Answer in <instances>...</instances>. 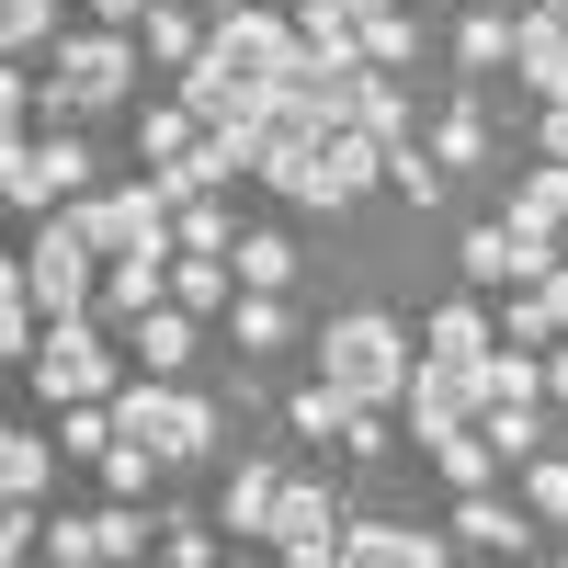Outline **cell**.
<instances>
[{"label": "cell", "instance_id": "5bb4252c", "mask_svg": "<svg viewBox=\"0 0 568 568\" xmlns=\"http://www.w3.org/2000/svg\"><path fill=\"white\" fill-rule=\"evenodd\" d=\"M125 342H136V364H149V375H182V364H194V307L160 296L149 318H125Z\"/></svg>", "mask_w": 568, "mask_h": 568}, {"label": "cell", "instance_id": "7402d4cb", "mask_svg": "<svg viewBox=\"0 0 568 568\" xmlns=\"http://www.w3.org/2000/svg\"><path fill=\"white\" fill-rule=\"evenodd\" d=\"M478 433L500 444V466H535V455H546V420H535V398H489V409H478Z\"/></svg>", "mask_w": 568, "mask_h": 568}, {"label": "cell", "instance_id": "6da1fadb", "mask_svg": "<svg viewBox=\"0 0 568 568\" xmlns=\"http://www.w3.org/2000/svg\"><path fill=\"white\" fill-rule=\"evenodd\" d=\"M409 329L398 318H375V307H353V318H329L318 329V375H329V387H353L364 409H387V398H409Z\"/></svg>", "mask_w": 568, "mask_h": 568}, {"label": "cell", "instance_id": "603a6c76", "mask_svg": "<svg viewBox=\"0 0 568 568\" xmlns=\"http://www.w3.org/2000/svg\"><path fill=\"white\" fill-rule=\"evenodd\" d=\"M273 500H284V478H273V466H240V478H227V511H216V524H227V535H273Z\"/></svg>", "mask_w": 568, "mask_h": 568}, {"label": "cell", "instance_id": "8fae6325", "mask_svg": "<svg viewBox=\"0 0 568 568\" xmlns=\"http://www.w3.org/2000/svg\"><path fill=\"white\" fill-rule=\"evenodd\" d=\"M455 546H466V557H511V546H535V500L511 511V500H489V489H455Z\"/></svg>", "mask_w": 568, "mask_h": 568}, {"label": "cell", "instance_id": "e575fe53", "mask_svg": "<svg viewBox=\"0 0 568 568\" xmlns=\"http://www.w3.org/2000/svg\"><path fill=\"white\" fill-rule=\"evenodd\" d=\"M34 535H45V511H34V500L0 511V557H34Z\"/></svg>", "mask_w": 568, "mask_h": 568}, {"label": "cell", "instance_id": "d4e9b609", "mask_svg": "<svg viewBox=\"0 0 568 568\" xmlns=\"http://www.w3.org/2000/svg\"><path fill=\"white\" fill-rule=\"evenodd\" d=\"M433 466H444L455 489H489V478H500V444L478 433V420H466V433H444V444H433Z\"/></svg>", "mask_w": 568, "mask_h": 568}, {"label": "cell", "instance_id": "836d02e7", "mask_svg": "<svg viewBox=\"0 0 568 568\" xmlns=\"http://www.w3.org/2000/svg\"><path fill=\"white\" fill-rule=\"evenodd\" d=\"M45 34H58V12H23V0H0V45H12V58H34Z\"/></svg>", "mask_w": 568, "mask_h": 568}, {"label": "cell", "instance_id": "4dcf8cb0", "mask_svg": "<svg viewBox=\"0 0 568 568\" xmlns=\"http://www.w3.org/2000/svg\"><path fill=\"white\" fill-rule=\"evenodd\" d=\"M194 136H205V114H194V103H171V114L136 125V149H149V160H194Z\"/></svg>", "mask_w": 568, "mask_h": 568}, {"label": "cell", "instance_id": "1f68e13d", "mask_svg": "<svg viewBox=\"0 0 568 568\" xmlns=\"http://www.w3.org/2000/svg\"><path fill=\"white\" fill-rule=\"evenodd\" d=\"M364 58H375V69H409V58H420V23H409V0L364 23Z\"/></svg>", "mask_w": 568, "mask_h": 568}, {"label": "cell", "instance_id": "7c38bea8", "mask_svg": "<svg viewBox=\"0 0 568 568\" xmlns=\"http://www.w3.org/2000/svg\"><path fill=\"white\" fill-rule=\"evenodd\" d=\"M511 80H524V91H546V103L568 91V12H557V0H535V12H524V45H511Z\"/></svg>", "mask_w": 568, "mask_h": 568}, {"label": "cell", "instance_id": "d590c367", "mask_svg": "<svg viewBox=\"0 0 568 568\" xmlns=\"http://www.w3.org/2000/svg\"><path fill=\"white\" fill-rule=\"evenodd\" d=\"M160 557H171V568H205V557H216V535H205V524H171V535H160Z\"/></svg>", "mask_w": 568, "mask_h": 568}, {"label": "cell", "instance_id": "9c48e42d", "mask_svg": "<svg viewBox=\"0 0 568 568\" xmlns=\"http://www.w3.org/2000/svg\"><path fill=\"white\" fill-rule=\"evenodd\" d=\"M149 546V511L136 500H103V511H45V557L58 568H114Z\"/></svg>", "mask_w": 568, "mask_h": 568}, {"label": "cell", "instance_id": "f35d334b", "mask_svg": "<svg viewBox=\"0 0 568 568\" xmlns=\"http://www.w3.org/2000/svg\"><path fill=\"white\" fill-rule=\"evenodd\" d=\"M546 398H557V409H568V342H557V353H546Z\"/></svg>", "mask_w": 568, "mask_h": 568}, {"label": "cell", "instance_id": "60d3db41", "mask_svg": "<svg viewBox=\"0 0 568 568\" xmlns=\"http://www.w3.org/2000/svg\"><path fill=\"white\" fill-rule=\"evenodd\" d=\"M216 12H240V0H205V23H216Z\"/></svg>", "mask_w": 568, "mask_h": 568}, {"label": "cell", "instance_id": "83f0119b", "mask_svg": "<svg viewBox=\"0 0 568 568\" xmlns=\"http://www.w3.org/2000/svg\"><path fill=\"white\" fill-rule=\"evenodd\" d=\"M500 342H524V353H535V342H568V318H557V296H546V284H524V296L500 307Z\"/></svg>", "mask_w": 568, "mask_h": 568}, {"label": "cell", "instance_id": "5b68a950", "mask_svg": "<svg viewBox=\"0 0 568 568\" xmlns=\"http://www.w3.org/2000/svg\"><path fill=\"white\" fill-rule=\"evenodd\" d=\"M91 251L69 216H45V240H23V284H34V307L45 318H103V284H91Z\"/></svg>", "mask_w": 568, "mask_h": 568}, {"label": "cell", "instance_id": "8d00e7d4", "mask_svg": "<svg viewBox=\"0 0 568 568\" xmlns=\"http://www.w3.org/2000/svg\"><path fill=\"white\" fill-rule=\"evenodd\" d=\"M535 160H568V91H557V103L535 114Z\"/></svg>", "mask_w": 568, "mask_h": 568}, {"label": "cell", "instance_id": "f546056e", "mask_svg": "<svg viewBox=\"0 0 568 568\" xmlns=\"http://www.w3.org/2000/svg\"><path fill=\"white\" fill-rule=\"evenodd\" d=\"M171 227H182V251H240V227H227V205H216V194H182V205H171Z\"/></svg>", "mask_w": 568, "mask_h": 568}, {"label": "cell", "instance_id": "52a82bcc", "mask_svg": "<svg viewBox=\"0 0 568 568\" xmlns=\"http://www.w3.org/2000/svg\"><path fill=\"white\" fill-rule=\"evenodd\" d=\"M34 387H45V409H69V398H114V353H103V329H91V318H45Z\"/></svg>", "mask_w": 568, "mask_h": 568}, {"label": "cell", "instance_id": "e0dca14e", "mask_svg": "<svg viewBox=\"0 0 568 568\" xmlns=\"http://www.w3.org/2000/svg\"><path fill=\"white\" fill-rule=\"evenodd\" d=\"M160 296H171V251H125L103 273V318H149Z\"/></svg>", "mask_w": 568, "mask_h": 568}, {"label": "cell", "instance_id": "d6986e66", "mask_svg": "<svg viewBox=\"0 0 568 568\" xmlns=\"http://www.w3.org/2000/svg\"><path fill=\"white\" fill-rule=\"evenodd\" d=\"M489 342H500V329L478 318V307H433V318H420V353H433V364H489Z\"/></svg>", "mask_w": 568, "mask_h": 568}, {"label": "cell", "instance_id": "7a4b0ae2", "mask_svg": "<svg viewBox=\"0 0 568 568\" xmlns=\"http://www.w3.org/2000/svg\"><path fill=\"white\" fill-rule=\"evenodd\" d=\"M114 420H125L136 444H160L171 466H205L216 433H227V420H216L194 387H171V375H125V387H114Z\"/></svg>", "mask_w": 568, "mask_h": 568}, {"label": "cell", "instance_id": "ac0fdd59", "mask_svg": "<svg viewBox=\"0 0 568 568\" xmlns=\"http://www.w3.org/2000/svg\"><path fill=\"white\" fill-rule=\"evenodd\" d=\"M227 342H240V353H284V342H296V307H284L273 284H240V307H227Z\"/></svg>", "mask_w": 568, "mask_h": 568}, {"label": "cell", "instance_id": "4316f807", "mask_svg": "<svg viewBox=\"0 0 568 568\" xmlns=\"http://www.w3.org/2000/svg\"><path fill=\"white\" fill-rule=\"evenodd\" d=\"M433 160H444V171H489V114H478V103H455V114L433 125Z\"/></svg>", "mask_w": 568, "mask_h": 568}, {"label": "cell", "instance_id": "484cf974", "mask_svg": "<svg viewBox=\"0 0 568 568\" xmlns=\"http://www.w3.org/2000/svg\"><path fill=\"white\" fill-rule=\"evenodd\" d=\"M136 34H149V58H160V69H194L216 23H194V12H171V0H160V12H149V23H136Z\"/></svg>", "mask_w": 568, "mask_h": 568}, {"label": "cell", "instance_id": "ab89813d", "mask_svg": "<svg viewBox=\"0 0 568 568\" xmlns=\"http://www.w3.org/2000/svg\"><path fill=\"white\" fill-rule=\"evenodd\" d=\"M546 296H557V318H568V262H557V273H546Z\"/></svg>", "mask_w": 568, "mask_h": 568}, {"label": "cell", "instance_id": "3957f363", "mask_svg": "<svg viewBox=\"0 0 568 568\" xmlns=\"http://www.w3.org/2000/svg\"><path fill=\"white\" fill-rule=\"evenodd\" d=\"M58 216H69L103 262H125V251H182V227H171V194H160V182H125V194H69Z\"/></svg>", "mask_w": 568, "mask_h": 568}, {"label": "cell", "instance_id": "277c9868", "mask_svg": "<svg viewBox=\"0 0 568 568\" xmlns=\"http://www.w3.org/2000/svg\"><path fill=\"white\" fill-rule=\"evenodd\" d=\"M455 262H466V284H546L568 251H557V227H546V216L500 205L489 227H466V240H455Z\"/></svg>", "mask_w": 568, "mask_h": 568}, {"label": "cell", "instance_id": "d6a6232c", "mask_svg": "<svg viewBox=\"0 0 568 568\" xmlns=\"http://www.w3.org/2000/svg\"><path fill=\"white\" fill-rule=\"evenodd\" d=\"M524 500H535V524H568V455H535L524 466Z\"/></svg>", "mask_w": 568, "mask_h": 568}, {"label": "cell", "instance_id": "44dd1931", "mask_svg": "<svg viewBox=\"0 0 568 568\" xmlns=\"http://www.w3.org/2000/svg\"><path fill=\"white\" fill-rule=\"evenodd\" d=\"M58 433H0V489H12V500H45V478H58Z\"/></svg>", "mask_w": 568, "mask_h": 568}, {"label": "cell", "instance_id": "4fadbf2b", "mask_svg": "<svg viewBox=\"0 0 568 568\" xmlns=\"http://www.w3.org/2000/svg\"><path fill=\"white\" fill-rule=\"evenodd\" d=\"M342 557H364V568H444L455 535H420V524H342Z\"/></svg>", "mask_w": 568, "mask_h": 568}, {"label": "cell", "instance_id": "2e32d148", "mask_svg": "<svg viewBox=\"0 0 568 568\" xmlns=\"http://www.w3.org/2000/svg\"><path fill=\"white\" fill-rule=\"evenodd\" d=\"M511 45H524V23H511V12H489V0H478V12L455 23V69H466V80H500V69H511Z\"/></svg>", "mask_w": 568, "mask_h": 568}, {"label": "cell", "instance_id": "30bf717a", "mask_svg": "<svg viewBox=\"0 0 568 568\" xmlns=\"http://www.w3.org/2000/svg\"><path fill=\"white\" fill-rule=\"evenodd\" d=\"M273 546H284V557H307V568H318V557H342V500H329L318 478H284V500H273Z\"/></svg>", "mask_w": 568, "mask_h": 568}, {"label": "cell", "instance_id": "cb8c5ba5", "mask_svg": "<svg viewBox=\"0 0 568 568\" xmlns=\"http://www.w3.org/2000/svg\"><path fill=\"white\" fill-rule=\"evenodd\" d=\"M227 262H240V284H273V296L296 284V240H284V227H240V251H227Z\"/></svg>", "mask_w": 568, "mask_h": 568}, {"label": "cell", "instance_id": "9a60e30c", "mask_svg": "<svg viewBox=\"0 0 568 568\" xmlns=\"http://www.w3.org/2000/svg\"><path fill=\"white\" fill-rule=\"evenodd\" d=\"M171 296L194 307V318L240 307V262H227V251H171Z\"/></svg>", "mask_w": 568, "mask_h": 568}, {"label": "cell", "instance_id": "ba28073f", "mask_svg": "<svg viewBox=\"0 0 568 568\" xmlns=\"http://www.w3.org/2000/svg\"><path fill=\"white\" fill-rule=\"evenodd\" d=\"M0 194L12 205H69V194H91V149L80 136H12L0 149Z\"/></svg>", "mask_w": 568, "mask_h": 568}, {"label": "cell", "instance_id": "74e56055", "mask_svg": "<svg viewBox=\"0 0 568 568\" xmlns=\"http://www.w3.org/2000/svg\"><path fill=\"white\" fill-rule=\"evenodd\" d=\"M91 12H103V23H149L160 0H91Z\"/></svg>", "mask_w": 568, "mask_h": 568}, {"label": "cell", "instance_id": "8992f818", "mask_svg": "<svg viewBox=\"0 0 568 568\" xmlns=\"http://www.w3.org/2000/svg\"><path fill=\"white\" fill-rule=\"evenodd\" d=\"M136 45H149L136 23H103V34L58 45V69H45V80H58V91H69L80 114H103V103H125V91H136Z\"/></svg>", "mask_w": 568, "mask_h": 568}, {"label": "cell", "instance_id": "f1b7e54d", "mask_svg": "<svg viewBox=\"0 0 568 568\" xmlns=\"http://www.w3.org/2000/svg\"><path fill=\"white\" fill-rule=\"evenodd\" d=\"M160 466H171L160 444H136V433H114V455H103V489H114V500H149V478H160Z\"/></svg>", "mask_w": 568, "mask_h": 568}, {"label": "cell", "instance_id": "ffe728a7", "mask_svg": "<svg viewBox=\"0 0 568 568\" xmlns=\"http://www.w3.org/2000/svg\"><path fill=\"white\" fill-rule=\"evenodd\" d=\"M342 103H353V125H364V136L409 149V103H398V80H387V69H353V80H342Z\"/></svg>", "mask_w": 568, "mask_h": 568}]
</instances>
